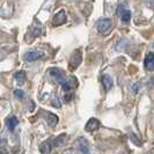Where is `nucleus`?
Wrapping results in <instances>:
<instances>
[{"instance_id": "1", "label": "nucleus", "mask_w": 154, "mask_h": 154, "mask_svg": "<svg viewBox=\"0 0 154 154\" xmlns=\"http://www.w3.org/2000/svg\"><path fill=\"white\" fill-rule=\"evenodd\" d=\"M117 13L121 15V20L123 22H130V20H131V12H130V9L128 7V4H121L118 6Z\"/></svg>"}, {"instance_id": "2", "label": "nucleus", "mask_w": 154, "mask_h": 154, "mask_svg": "<svg viewBox=\"0 0 154 154\" xmlns=\"http://www.w3.org/2000/svg\"><path fill=\"white\" fill-rule=\"evenodd\" d=\"M60 85H62V88L64 92L71 93L75 87H77L78 81L74 77H71V78H69V79H64V81H63Z\"/></svg>"}, {"instance_id": "3", "label": "nucleus", "mask_w": 154, "mask_h": 154, "mask_svg": "<svg viewBox=\"0 0 154 154\" xmlns=\"http://www.w3.org/2000/svg\"><path fill=\"white\" fill-rule=\"evenodd\" d=\"M44 57V52L42 51H38V50H31V51H28L24 54V60L26 62H36V60H39Z\"/></svg>"}, {"instance_id": "4", "label": "nucleus", "mask_w": 154, "mask_h": 154, "mask_svg": "<svg viewBox=\"0 0 154 154\" xmlns=\"http://www.w3.org/2000/svg\"><path fill=\"white\" fill-rule=\"evenodd\" d=\"M81 60H82V56H81V51L80 50H77L74 51L71 59H69V69H75L81 64Z\"/></svg>"}, {"instance_id": "5", "label": "nucleus", "mask_w": 154, "mask_h": 154, "mask_svg": "<svg viewBox=\"0 0 154 154\" xmlns=\"http://www.w3.org/2000/svg\"><path fill=\"white\" fill-rule=\"evenodd\" d=\"M111 20L110 19H101L97 22V30L101 34H106L111 29Z\"/></svg>"}, {"instance_id": "6", "label": "nucleus", "mask_w": 154, "mask_h": 154, "mask_svg": "<svg viewBox=\"0 0 154 154\" xmlns=\"http://www.w3.org/2000/svg\"><path fill=\"white\" fill-rule=\"evenodd\" d=\"M49 73H50V75L54 78L57 82H59V84H62L63 81H64V79H65V78H64V73H63V71L62 69H56V67L50 69Z\"/></svg>"}, {"instance_id": "7", "label": "nucleus", "mask_w": 154, "mask_h": 154, "mask_svg": "<svg viewBox=\"0 0 154 154\" xmlns=\"http://www.w3.org/2000/svg\"><path fill=\"white\" fill-rule=\"evenodd\" d=\"M66 22V14L64 11H60L58 12L54 17V21H52V24L54 27H58V26H62L64 23Z\"/></svg>"}, {"instance_id": "8", "label": "nucleus", "mask_w": 154, "mask_h": 154, "mask_svg": "<svg viewBox=\"0 0 154 154\" xmlns=\"http://www.w3.org/2000/svg\"><path fill=\"white\" fill-rule=\"evenodd\" d=\"M100 128V122H99V119H96V118H91L87 124H86L85 126V130L87 132H93L95 131V130H97Z\"/></svg>"}, {"instance_id": "9", "label": "nucleus", "mask_w": 154, "mask_h": 154, "mask_svg": "<svg viewBox=\"0 0 154 154\" xmlns=\"http://www.w3.org/2000/svg\"><path fill=\"white\" fill-rule=\"evenodd\" d=\"M102 85H103V88L106 91H110L114 86V81H112V78L110 77L109 74H103L102 75Z\"/></svg>"}, {"instance_id": "10", "label": "nucleus", "mask_w": 154, "mask_h": 154, "mask_svg": "<svg viewBox=\"0 0 154 154\" xmlns=\"http://www.w3.org/2000/svg\"><path fill=\"white\" fill-rule=\"evenodd\" d=\"M78 145H79V148L80 151L84 154H91V149H89V145L87 143V140L85 138H80L78 140Z\"/></svg>"}, {"instance_id": "11", "label": "nucleus", "mask_w": 154, "mask_h": 154, "mask_svg": "<svg viewBox=\"0 0 154 154\" xmlns=\"http://www.w3.org/2000/svg\"><path fill=\"white\" fill-rule=\"evenodd\" d=\"M145 69L148 71H153L154 69V54H148L145 58Z\"/></svg>"}, {"instance_id": "12", "label": "nucleus", "mask_w": 154, "mask_h": 154, "mask_svg": "<svg viewBox=\"0 0 154 154\" xmlns=\"http://www.w3.org/2000/svg\"><path fill=\"white\" fill-rule=\"evenodd\" d=\"M17 124H19V119L16 118L15 116L8 117L7 121H6V125H7V128L11 130V131H14V129L17 126Z\"/></svg>"}, {"instance_id": "13", "label": "nucleus", "mask_w": 154, "mask_h": 154, "mask_svg": "<svg viewBox=\"0 0 154 154\" xmlns=\"http://www.w3.org/2000/svg\"><path fill=\"white\" fill-rule=\"evenodd\" d=\"M41 31H42L41 27H31L29 32H28V35H27V36H30V38L28 39V41H31L35 37H38L39 35H41Z\"/></svg>"}, {"instance_id": "14", "label": "nucleus", "mask_w": 154, "mask_h": 154, "mask_svg": "<svg viewBox=\"0 0 154 154\" xmlns=\"http://www.w3.org/2000/svg\"><path fill=\"white\" fill-rule=\"evenodd\" d=\"M51 149H52V145H51L49 141L43 143V144L39 146V152L42 154H50L51 153Z\"/></svg>"}, {"instance_id": "15", "label": "nucleus", "mask_w": 154, "mask_h": 154, "mask_svg": "<svg viewBox=\"0 0 154 154\" xmlns=\"http://www.w3.org/2000/svg\"><path fill=\"white\" fill-rule=\"evenodd\" d=\"M15 79H16V81H17L19 85H23V84L26 82V79H27L26 72H24V71H19V72H16Z\"/></svg>"}, {"instance_id": "16", "label": "nucleus", "mask_w": 154, "mask_h": 154, "mask_svg": "<svg viewBox=\"0 0 154 154\" xmlns=\"http://www.w3.org/2000/svg\"><path fill=\"white\" fill-rule=\"evenodd\" d=\"M46 121H48V124H49L50 126H56L57 123H58V117L54 115V114H52V112H49Z\"/></svg>"}, {"instance_id": "17", "label": "nucleus", "mask_w": 154, "mask_h": 154, "mask_svg": "<svg viewBox=\"0 0 154 154\" xmlns=\"http://www.w3.org/2000/svg\"><path fill=\"white\" fill-rule=\"evenodd\" d=\"M65 138H66L65 134H62V136L57 137V138L54 140V146H62L63 144H64V141H65Z\"/></svg>"}, {"instance_id": "18", "label": "nucleus", "mask_w": 154, "mask_h": 154, "mask_svg": "<svg viewBox=\"0 0 154 154\" xmlns=\"http://www.w3.org/2000/svg\"><path fill=\"white\" fill-rule=\"evenodd\" d=\"M14 95H15L16 97H19V99H23L24 93H23L22 91H20V89H16L15 92H14Z\"/></svg>"}, {"instance_id": "19", "label": "nucleus", "mask_w": 154, "mask_h": 154, "mask_svg": "<svg viewBox=\"0 0 154 154\" xmlns=\"http://www.w3.org/2000/svg\"><path fill=\"white\" fill-rule=\"evenodd\" d=\"M71 100H72V93H66L65 96H64V101L65 102H69Z\"/></svg>"}, {"instance_id": "20", "label": "nucleus", "mask_w": 154, "mask_h": 154, "mask_svg": "<svg viewBox=\"0 0 154 154\" xmlns=\"http://www.w3.org/2000/svg\"><path fill=\"white\" fill-rule=\"evenodd\" d=\"M56 102H52V104H54V107H56V108H60V103H58L57 101L58 100H54Z\"/></svg>"}, {"instance_id": "21", "label": "nucleus", "mask_w": 154, "mask_h": 154, "mask_svg": "<svg viewBox=\"0 0 154 154\" xmlns=\"http://www.w3.org/2000/svg\"><path fill=\"white\" fill-rule=\"evenodd\" d=\"M137 88H138V85L131 86V89H132V91H133L134 93H137Z\"/></svg>"}, {"instance_id": "22", "label": "nucleus", "mask_w": 154, "mask_h": 154, "mask_svg": "<svg viewBox=\"0 0 154 154\" xmlns=\"http://www.w3.org/2000/svg\"><path fill=\"white\" fill-rule=\"evenodd\" d=\"M66 154H72V153H66Z\"/></svg>"}]
</instances>
